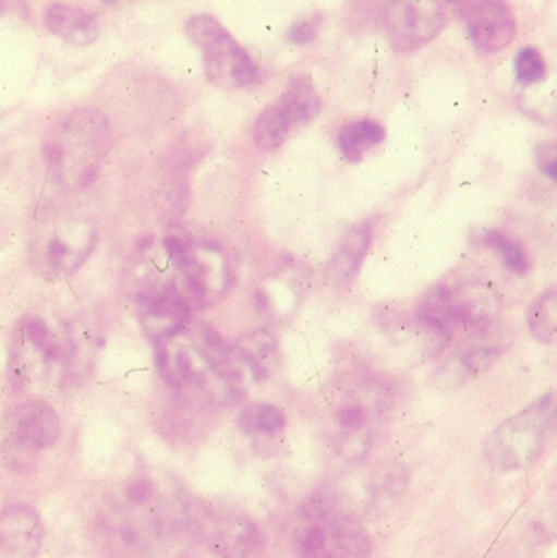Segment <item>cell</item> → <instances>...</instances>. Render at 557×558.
I'll use <instances>...</instances> for the list:
<instances>
[{"label": "cell", "mask_w": 557, "mask_h": 558, "mask_svg": "<svg viewBox=\"0 0 557 558\" xmlns=\"http://www.w3.org/2000/svg\"><path fill=\"white\" fill-rule=\"evenodd\" d=\"M170 517L160 497L136 504L121 495L95 521L101 558H150L169 530Z\"/></svg>", "instance_id": "1"}, {"label": "cell", "mask_w": 557, "mask_h": 558, "mask_svg": "<svg viewBox=\"0 0 557 558\" xmlns=\"http://www.w3.org/2000/svg\"><path fill=\"white\" fill-rule=\"evenodd\" d=\"M300 558H370L368 534L359 521L336 507L332 495H311L301 507V526L294 536Z\"/></svg>", "instance_id": "2"}, {"label": "cell", "mask_w": 557, "mask_h": 558, "mask_svg": "<svg viewBox=\"0 0 557 558\" xmlns=\"http://www.w3.org/2000/svg\"><path fill=\"white\" fill-rule=\"evenodd\" d=\"M110 128L100 111L82 108L68 114L52 130L45 144L49 175L56 183L64 182L71 163L81 166L78 185H87L97 175L98 156L107 149Z\"/></svg>", "instance_id": "3"}, {"label": "cell", "mask_w": 557, "mask_h": 558, "mask_svg": "<svg viewBox=\"0 0 557 558\" xmlns=\"http://www.w3.org/2000/svg\"><path fill=\"white\" fill-rule=\"evenodd\" d=\"M556 420L555 396H545L497 426L486 441V456L497 471H520L542 454Z\"/></svg>", "instance_id": "4"}, {"label": "cell", "mask_w": 557, "mask_h": 558, "mask_svg": "<svg viewBox=\"0 0 557 558\" xmlns=\"http://www.w3.org/2000/svg\"><path fill=\"white\" fill-rule=\"evenodd\" d=\"M71 337H61L38 315H26L13 335L9 371L15 386L28 387L62 376L72 361Z\"/></svg>", "instance_id": "5"}, {"label": "cell", "mask_w": 557, "mask_h": 558, "mask_svg": "<svg viewBox=\"0 0 557 558\" xmlns=\"http://www.w3.org/2000/svg\"><path fill=\"white\" fill-rule=\"evenodd\" d=\"M186 36L203 52L206 77L222 88H244L258 77L257 65L228 29L211 15H195L186 22Z\"/></svg>", "instance_id": "6"}, {"label": "cell", "mask_w": 557, "mask_h": 558, "mask_svg": "<svg viewBox=\"0 0 557 558\" xmlns=\"http://www.w3.org/2000/svg\"><path fill=\"white\" fill-rule=\"evenodd\" d=\"M199 539L218 558H261L265 536L244 511L208 505L195 517Z\"/></svg>", "instance_id": "7"}, {"label": "cell", "mask_w": 557, "mask_h": 558, "mask_svg": "<svg viewBox=\"0 0 557 558\" xmlns=\"http://www.w3.org/2000/svg\"><path fill=\"white\" fill-rule=\"evenodd\" d=\"M94 229L75 225L72 219H55L45 226V231L35 239L33 258L36 268L51 278L68 277L74 274L85 258L94 251Z\"/></svg>", "instance_id": "8"}, {"label": "cell", "mask_w": 557, "mask_h": 558, "mask_svg": "<svg viewBox=\"0 0 557 558\" xmlns=\"http://www.w3.org/2000/svg\"><path fill=\"white\" fill-rule=\"evenodd\" d=\"M445 26L438 0H392L386 12V32L392 49L412 52L435 38Z\"/></svg>", "instance_id": "9"}, {"label": "cell", "mask_w": 557, "mask_h": 558, "mask_svg": "<svg viewBox=\"0 0 557 558\" xmlns=\"http://www.w3.org/2000/svg\"><path fill=\"white\" fill-rule=\"evenodd\" d=\"M61 435V420L56 410L41 399L20 402L5 416L9 442L23 451L51 448Z\"/></svg>", "instance_id": "10"}, {"label": "cell", "mask_w": 557, "mask_h": 558, "mask_svg": "<svg viewBox=\"0 0 557 558\" xmlns=\"http://www.w3.org/2000/svg\"><path fill=\"white\" fill-rule=\"evenodd\" d=\"M470 36L480 51H502L516 36L517 22L506 0H481L468 16Z\"/></svg>", "instance_id": "11"}, {"label": "cell", "mask_w": 557, "mask_h": 558, "mask_svg": "<svg viewBox=\"0 0 557 558\" xmlns=\"http://www.w3.org/2000/svg\"><path fill=\"white\" fill-rule=\"evenodd\" d=\"M41 518L28 505L0 511V558H35L41 549Z\"/></svg>", "instance_id": "12"}, {"label": "cell", "mask_w": 557, "mask_h": 558, "mask_svg": "<svg viewBox=\"0 0 557 558\" xmlns=\"http://www.w3.org/2000/svg\"><path fill=\"white\" fill-rule=\"evenodd\" d=\"M448 294L457 325L483 327L499 314V292L487 282H464L453 289L448 288Z\"/></svg>", "instance_id": "13"}, {"label": "cell", "mask_w": 557, "mask_h": 558, "mask_svg": "<svg viewBox=\"0 0 557 558\" xmlns=\"http://www.w3.org/2000/svg\"><path fill=\"white\" fill-rule=\"evenodd\" d=\"M45 26L49 33L72 46H88L97 39V20L72 5H52L45 12Z\"/></svg>", "instance_id": "14"}, {"label": "cell", "mask_w": 557, "mask_h": 558, "mask_svg": "<svg viewBox=\"0 0 557 558\" xmlns=\"http://www.w3.org/2000/svg\"><path fill=\"white\" fill-rule=\"evenodd\" d=\"M372 242V226L362 225L347 232L327 268V278L334 284H347L359 274Z\"/></svg>", "instance_id": "15"}, {"label": "cell", "mask_w": 557, "mask_h": 558, "mask_svg": "<svg viewBox=\"0 0 557 558\" xmlns=\"http://www.w3.org/2000/svg\"><path fill=\"white\" fill-rule=\"evenodd\" d=\"M235 353H238L241 363L247 366L252 376L257 383L270 377L277 367L278 347L275 338L268 331L254 330L239 338L235 344Z\"/></svg>", "instance_id": "16"}, {"label": "cell", "mask_w": 557, "mask_h": 558, "mask_svg": "<svg viewBox=\"0 0 557 558\" xmlns=\"http://www.w3.org/2000/svg\"><path fill=\"white\" fill-rule=\"evenodd\" d=\"M288 123H307L319 114L320 101L313 82L306 75H296L288 82L287 90L277 101Z\"/></svg>", "instance_id": "17"}, {"label": "cell", "mask_w": 557, "mask_h": 558, "mask_svg": "<svg viewBox=\"0 0 557 558\" xmlns=\"http://www.w3.org/2000/svg\"><path fill=\"white\" fill-rule=\"evenodd\" d=\"M419 317L428 330L448 340L453 335L455 328L458 327L453 312H451L448 288L437 286L428 291L419 305Z\"/></svg>", "instance_id": "18"}, {"label": "cell", "mask_w": 557, "mask_h": 558, "mask_svg": "<svg viewBox=\"0 0 557 558\" xmlns=\"http://www.w3.org/2000/svg\"><path fill=\"white\" fill-rule=\"evenodd\" d=\"M385 140V128L372 120L347 124L339 134L340 153L350 163H359L363 153Z\"/></svg>", "instance_id": "19"}, {"label": "cell", "mask_w": 557, "mask_h": 558, "mask_svg": "<svg viewBox=\"0 0 557 558\" xmlns=\"http://www.w3.org/2000/svg\"><path fill=\"white\" fill-rule=\"evenodd\" d=\"M283 412L270 403H252L238 416V426L244 435H277L284 428Z\"/></svg>", "instance_id": "20"}, {"label": "cell", "mask_w": 557, "mask_h": 558, "mask_svg": "<svg viewBox=\"0 0 557 558\" xmlns=\"http://www.w3.org/2000/svg\"><path fill=\"white\" fill-rule=\"evenodd\" d=\"M290 126L281 108L277 104L270 105L255 120L254 130H252L255 144L267 153L278 149L287 140Z\"/></svg>", "instance_id": "21"}, {"label": "cell", "mask_w": 557, "mask_h": 558, "mask_svg": "<svg viewBox=\"0 0 557 558\" xmlns=\"http://www.w3.org/2000/svg\"><path fill=\"white\" fill-rule=\"evenodd\" d=\"M529 327L533 337L543 343L555 344L557 338V294L549 289L533 302L529 311Z\"/></svg>", "instance_id": "22"}, {"label": "cell", "mask_w": 557, "mask_h": 558, "mask_svg": "<svg viewBox=\"0 0 557 558\" xmlns=\"http://www.w3.org/2000/svg\"><path fill=\"white\" fill-rule=\"evenodd\" d=\"M500 350L496 347H474L470 348L467 353L458 357L457 367L451 377H455V383H463L468 377L480 376L486 373L489 367L494 366L499 360Z\"/></svg>", "instance_id": "23"}, {"label": "cell", "mask_w": 557, "mask_h": 558, "mask_svg": "<svg viewBox=\"0 0 557 558\" xmlns=\"http://www.w3.org/2000/svg\"><path fill=\"white\" fill-rule=\"evenodd\" d=\"M513 71L520 84L532 85L542 82L546 75L545 59L535 48H523L513 61Z\"/></svg>", "instance_id": "24"}, {"label": "cell", "mask_w": 557, "mask_h": 558, "mask_svg": "<svg viewBox=\"0 0 557 558\" xmlns=\"http://www.w3.org/2000/svg\"><path fill=\"white\" fill-rule=\"evenodd\" d=\"M484 244L489 245V247H494L499 252L504 264H506V267L509 268L510 271H513V274L517 275L525 274L526 258L519 244L509 241V239L504 238L500 232L496 231L484 235Z\"/></svg>", "instance_id": "25"}, {"label": "cell", "mask_w": 557, "mask_h": 558, "mask_svg": "<svg viewBox=\"0 0 557 558\" xmlns=\"http://www.w3.org/2000/svg\"><path fill=\"white\" fill-rule=\"evenodd\" d=\"M366 423H368V415H366L365 407L359 405V403H349L340 409L339 425L349 435L362 433L366 428Z\"/></svg>", "instance_id": "26"}, {"label": "cell", "mask_w": 557, "mask_h": 558, "mask_svg": "<svg viewBox=\"0 0 557 558\" xmlns=\"http://www.w3.org/2000/svg\"><path fill=\"white\" fill-rule=\"evenodd\" d=\"M320 23H323V15H319V13L311 16V19L303 20V22L293 23L287 32L288 41L293 43V45H307L316 38Z\"/></svg>", "instance_id": "27"}, {"label": "cell", "mask_w": 557, "mask_h": 558, "mask_svg": "<svg viewBox=\"0 0 557 558\" xmlns=\"http://www.w3.org/2000/svg\"><path fill=\"white\" fill-rule=\"evenodd\" d=\"M536 160L546 177L556 180V144L545 143L536 147Z\"/></svg>", "instance_id": "28"}]
</instances>
